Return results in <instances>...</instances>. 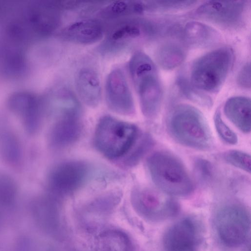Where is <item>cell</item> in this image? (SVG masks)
I'll return each instance as SVG.
<instances>
[{
  "label": "cell",
  "instance_id": "obj_24",
  "mask_svg": "<svg viewBox=\"0 0 251 251\" xmlns=\"http://www.w3.org/2000/svg\"><path fill=\"white\" fill-rule=\"evenodd\" d=\"M155 56L158 64L162 68L171 70L182 63L185 57V52L177 43L167 42L157 48Z\"/></svg>",
  "mask_w": 251,
  "mask_h": 251
},
{
  "label": "cell",
  "instance_id": "obj_27",
  "mask_svg": "<svg viewBox=\"0 0 251 251\" xmlns=\"http://www.w3.org/2000/svg\"><path fill=\"white\" fill-rule=\"evenodd\" d=\"M176 83L180 91L188 99L204 106H211V99L195 87L185 77H178Z\"/></svg>",
  "mask_w": 251,
  "mask_h": 251
},
{
  "label": "cell",
  "instance_id": "obj_2",
  "mask_svg": "<svg viewBox=\"0 0 251 251\" xmlns=\"http://www.w3.org/2000/svg\"><path fill=\"white\" fill-rule=\"evenodd\" d=\"M167 127L172 137L184 146L199 150L211 147L212 137L207 123L193 106L182 104L174 107L169 116Z\"/></svg>",
  "mask_w": 251,
  "mask_h": 251
},
{
  "label": "cell",
  "instance_id": "obj_5",
  "mask_svg": "<svg viewBox=\"0 0 251 251\" xmlns=\"http://www.w3.org/2000/svg\"><path fill=\"white\" fill-rule=\"evenodd\" d=\"M101 171L82 161L59 163L47 175V193L58 199L72 194L92 180L102 178Z\"/></svg>",
  "mask_w": 251,
  "mask_h": 251
},
{
  "label": "cell",
  "instance_id": "obj_23",
  "mask_svg": "<svg viewBox=\"0 0 251 251\" xmlns=\"http://www.w3.org/2000/svg\"><path fill=\"white\" fill-rule=\"evenodd\" d=\"M150 12V1L118 0L106 5L101 10L100 15L105 19H113Z\"/></svg>",
  "mask_w": 251,
  "mask_h": 251
},
{
  "label": "cell",
  "instance_id": "obj_30",
  "mask_svg": "<svg viewBox=\"0 0 251 251\" xmlns=\"http://www.w3.org/2000/svg\"><path fill=\"white\" fill-rule=\"evenodd\" d=\"M195 172L198 179L203 183L209 182L213 176V167L208 161L200 158L195 162Z\"/></svg>",
  "mask_w": 251,
  "mask_h": 251
},
{
  "label": "cell",
  "instance_id": "obj_29",
  "mask_svg": "<svg viewBox=\"0 0 251 251\" xmlns=\"http://www.w3.org/2000/svg\"><path fill=\"white\" fill-rule=\"evenodd\" d=\"M214 123L217 132L223 141L230 145H235L237 143V135L223 120L219 112H216L214 117Z\"/></svg>",
  "mask_w": 251,
  "mask_h": 251
},
{
  "label": "cell",
  "instance_id": "obj_15",
  "mask_svg": "<svg viewBox=\"0 0 251 251\" xmlns=\"http://www.w3.org/2000/svg\"><path fill=\"white\" fill-rule=\"evenodd\" d=\"M102 24L95 19H81L67 25L61 32V37L69 42L80 45H92L104 36Z\"/></svg>",
  "mask_w": 251,
  "mask_h": 251
},
{
  "label": "cell",
  "instance_id": "obj_18",
  "mask_svg": "<svg viewBox=\"0 0 251 251\" xmlns=\"http://www.w3.org/2000/svg\"><path fill=\"white\" fill-rule=\"evenodd\" d=\"M77 93L82 101L91 107L98 105L101 98V85L99 75L93 69H80L75 77Z\"/></svg>",
  "mask_w": 251,
  "mask_h": 251
},
{
  "label": "cell",
  "instance_id": "obj_12",
  "mask_svg": "<svg viewBox=\"0 0 251 251\" xmlns=\"http://www.w3.org/2000/svg\"><path fill=\"white\" fill-rule=\"evenodd\" d=\"M199 226L195 219L182 218L170 226L162 238L164 251H199Z\"/></svg>",
  "mask_w": 251,
  "mask_h": 251
},
{
  "label": "cell",
  "instance_id": "obj_11",
  "mask_svg": "<svg viewBox=\"0 0 251 251\" xmlns=\"http://www.w3.org/2000/svg\"><path fill=\"white\" fill-rule=\"evenodd\" d=\"M105 96L107 105L113 112L125 116L134 114L133 98L126 75L121 68H114L108 74Z\"/></svg>",
  "mask_w": 251,
  "mask_h": 251
},
{
  "label": "cell",
  "instance_id": "obj_1",
  "mask_svg": "<svg viewBox=\"0 0 251 251\" xmlns=\"http://www.w3.org/2000/svg\"><path fill=\"white\" fill-rule=\"evenodd\" d=\"M128 69L143 115L148 118H154L163 99L162 87L155 64L147 54L137 50L129 59Z\"/></svg>",
  "mask_w": 251,
  "mask_h": 251
},
{
  "label": "cell",
  "instance_id": "obj_10",
  "mask_svg": "<svg viewBox=\"0 0 251 251\" xmlns=\"http://www.w3.org/2000/svg\"><path fill=\"white\" fill-rule=\"evenodd\" d=\"M247 7V1H207L196 10L200 18L230 29L239 27L243 23Z\"/></svg>",
  "mask_w": 251,
  "mask_h": 251
},
{
  "label": "cell",
  "instance_id": "obj_17",
  "mask_svg": "<svg viewBox=\"0 0 251 251\" xmlns=\"http://www.w3.org/2000/svg\"><path fill=\"white\" fill-rule=\"evenodd\" d=\"M121 199L119 191H110L94 198L85 204L80 211V216L83 222L91 223L102 221L115 209Z\"/></svg>",
  "mask_w": 251,
  "mask_h": 251
},
{
  "label": "cell",
  "instance_id": "obj_20",
  "mask_svg": "<svg viewBox=\"0 0 251 251\" xmlns=\"http://www.w3.org/2000/svg\"><path fill=\"white\" fill-rule=\"evenodd\" d=\"M224 113L226 117L241 131H251V100L243 96H235L226 102Z\"/></svg>",
  "mask_w": 251,
  "mask_h": 251
},
{
  "label": "cell",
  "instance_id": "obj_6",
  "mask_svg": "<svg viewBox=\"0 0 251 251\" xmlns=\"http://www.w3.org/2000/svg\"><path fill=\"white\" fill-rule=\"evenodd\" d=\"M228 48H221L200 57L193 64L190 82L197 89L209 93L218 92L225 82L233 62Z\"/></svg>",
  "mask_w": 251,
  "mask_h": 251
},
{
  "label": "cell",
  "instance_id": "obj_22",
  "mask_svg": "<svg viewBox=\"0 0 251 251\" xmlns=\"http://www.w3.org/2000/svg\"><path fill=\"white\" fill-rule=\"evenodd\" d=\"M48 109L51 115L57 119L80 116L81 107L79 101L68 89L58 90L49 101Z\"/></svg>",
  "mask_w": 251,
  "mask_h": 251
},
{
  "label": "cell",
  "instance_id": "obj_25",
  "mask_svg": "<svg viewBox=\"0 0 251 251\" xmlns=\"http://www.w3.org/2000/svg\"><path fill=\"white\" fill-rule=\"evenodd\" d=\"M154 144L152 137L148 134L138 137L133 147L125 155L123 163L128 167L135 166L152 147Z\"/></svg>",
  "mask_w": 251,
  "mask_h": 251
},
{
  "label": "cell",
  "instance_id": "obj_28",
  "mask_svg": "<svg viewBox=\"0 0 251 251\" xmlns=\"http://www.w3.org/2000/svg\"><path fill=\"white\" fill-rule=\"evenodd\" d=\"M224 160L238 169L251 173V158L249 154L238 150H230L223 155Z\"/></svg>",
  "mask_w": 251,
  "mask_h": 251
},
{
  "label": "cell",
  "instance_id": "obj_13",
  "mask_svg": "<svg viewBox=\"0 0 251 251\" xmlns=\"http://www.w3.org/2000/svg\"><path fill=\"white\" fill-rule=\"evenodd\" d=\"M31 210L36 223L43 231L54 238L64 235L60 205L58 198L47 193L34 199Z\"/></svg>",
  "mask_w": 251,
  "mask_h": 251
},
{
  "label": "cell",
  "instance_id": "obj_21",
  "mask_svg": "<svg viewBox=\"0 0 251 251\" xmlns=\"http://www.w3.org/2000/svg\"><path fill=\"white\" fill-rule=\"evenodd\" d=\"M92 251H134V246L126 232L118 229H108L96 236Z\"/></svg>",
  "mask_w": 251,
  "mask_h": 251
},
{
  "label": "cell",
  "instance_id": "obj_8",
  "mask_svg": "<svg viewBox=\"0 0 251 251\" xmlns=\"http://www.w3.org/2000/svg\"><path fill=\"white\" fill-rule=\"evenodd\" d=\"M162 27L152 20L131 18L124 19L111 27L100 46L103 53L120 51L131 44L142 40L151 39L161 32Z\"/></svg>",
  "mask_w": 251,
  "mask_h": 251
},
{
  "label": "cell",
  "instance_id": "obj_3",
  "mask_svg": "<svg viewBox=\"0 0 251 251\" xmlns=\"http://www.w3.org/2000/svg\"><path fill=\"white\" fill-rule=\"evenodd\" d=\"M149 173L157 189L172 196H186L194 190L193 181L183 164L163 151L150 155L147 160Z\"/></svg>",
  "mask_w": 251,
  "mask_h": 251
},
{
  "label": "cell",
  "instance_id": "obj_9",
  "mask_svg": "<svg viewBox=\"0 0 251 251\" xmlns=\"http://www.w3.org/2000/svg\"><path fill=\"white\" fill-rule=\"evenodd\" d=\"M130 201L136 213L150 222H159L175 216L179 206L171 196L158 189L137 187L131 191Z\"/></svg>",
  "mask_w": 251,
  "mask_h": 251
},
{
  "label": "cell",
  "instance_id": "obj_26",
  "mask_svg": "<svg viewBox=\"0 0 251 251\" xmlns=\"http://www.w3.org/2000/svg\"><path fill=\"white\" fill-rule=\"evenodd\" d=\"M18 194L15 180L9 175L0 172V207H9L15 202Z\"/></svg>",
  "mask_w": 251,
  "mask_h": 251
},
{
  "label": "cell",
  "instance_id": "obj_7",
  "mask_svg": "<svg viewBox=\"0 0 251 251\" xmlns=\"http://www.w3.org/2000/svg\"><path fill=\"white\" fill-rule=\"evenodd\" d=\"M214 226L218 239L224 246L229 248L240 247L250 236V213L239 203H226L217 210Z\"/></svg>",
  "mask_w": 251,
  "mask_h": 251
},
{
  "label": "cell",
  "instance_id": "obj_19",
  "mask_svg": "<svg viewBox=\"0 0 251 251\" xmlns=\"http://www.w3.org/2000/svg\"><path fill=\"white\" fill-rule=\"evenodd\" d=\"M183 41L189 46L205 48L215 45L220 39L219 33L211 26L199 22L187 23L181 32Z\"/></svg>",
  "mask_w": 251,
  "mask_h": 251
},
{
  "label": "cell",
  "instance_id": "obj_16",
  "mask_svg": "<svg viewBox=\"0 0 251 251\" xmlns=\"http://www.w3.org/2000/svg\"><path fill=\"white\" fill-rule=\"evenodd\" d=\"M23 156L18 135L7 119L0 115V159L7 165L17 168L22 164Z\"/></svg>",
  "mask_w": 251,
  "mask_h": 251
},
{
  "label": "cell",
  "instance_id": "obj_4",
  "mask_svg": "<svg viewBox=\"0 0 251 251\" xmlns=\"http://www.w3.org/2000/svg\"><path fill=\"white\" fill-rule=\"evenodd\" d=\"M139 137L137 127L109 115L102 117L98 123L93 142L96 149L110 159L125 156Z\"/></svg>",
  "mask_w": 251,
  "mask_h": 251
},
{
  "label": "cell",
  "instance_id": "obj_14",
  "mask_svg": "<svg viewBox=\"0 0 251 251\" xmlns=\"http://www.w3.org/2000/svg\"><path fill=\"white\" fill-rule=\"evenodd\" d=\"M82 131V125L80 116L57 119L48 133L49 146L53 150L69 147L79 139Z\"/></svg>",
  "mask_w": 251,
  "mask_h": 251
},
{
  "label": "cell",
  "instance_id": "obj_31",
  "mask_svg": "<svg viewBox=\"0 0 251 251\" xmlns=\"http://www.w3.org/2000/svg\"><path fill=\"white\" fill-rule=\"evenodd\" d=\"M251 65L246 63L240 70L237 77V82L240 86L248 89L251 87Z\"/></svg>",
  "mask_w": 251,
  "mask_h": 251
}]
</instances>
